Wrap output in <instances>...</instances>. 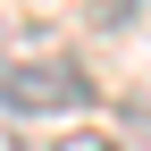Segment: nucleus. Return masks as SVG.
<instances>
[{
    "mask_svg": "<svg viewBox=\"0 0 151 151\" xmlns=\"http://www.w3.org/2000/svg\"><path fill=\"white\" fill-rule=\"evenodd\" d=\"M92 76L67 59H9L0 50V118H50V109H84Z\"/></svg>",
    "mask_w": 151,
    "mask_h": 151,
    "instance_id": "nucleus-1",
    "label": "nucleus"
},
{
    "mask_svg": "<svg viewBox=\"0 0 151 151\" xmlns=\"http://www.w3.org/2000/svg\"><path fill=\"white\" fill-rule=\"evenodd\" d=\"M118 151H151V109H143V101L118 118Z\"/></svg>",
    "mask_w": 151,
    "mask_h": 151,
    "instance_id": "nucleus-2",
    "label": "nucleus"
},
{
    "mask_svg": "<svg viewBox=\"0 0 151 151\" xmlns=\"http://www.w3.org/2000/svg\"><path fill=\"white\" fill-rule=\"evenodd\" d=\"M50 151H118V134H67V143H50Z\"/></svg>",
    "mask_w": 151,
    "mask_h": 151,
    "instance_id": "nucleus-3",
    "label": "nucleus"
}]
</instances>
